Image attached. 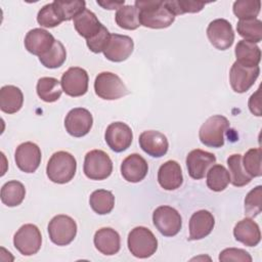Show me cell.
<instances>
[{
	"instance_id": "4fadbf2b",
	"label": "cell",
	"mask_w": 262,
	"mask_h": 262,
	"mask_svg": "<svg viewBox=\"0 0 262 262\" xmlns=\"http://www.w3.org/2000/svg\"><path fill=\"white\" fill-rule=\"evenodd\" d=\"M133 134L131 128L123 122L111 123L104 133V140L108 147L116 151L126 150L132 143Z\"/></svg>"
},
{
	"instance_id": "44dd1931",
	"label": "cell",
	"mask_w": 262,
	"mask_h": 262,
	"mask_svg": "<svg viewBox=\"0 0 262 262\" xmlns=\"http://www.w3.org/2000/svg\"><path fill=\"white\" fill-rule=\"evenodd\" d=\"M215 225V218L207 210L194 212L189 219V241H198L208 236Z\"/></svg>"
},
{
	"instance_id": "b9f144b4",
	"label": "cell",
	"mask_w": 262,
	"mask_h": 262,
	"mask_svg": "<svg viewBox=\"0 0 262 262\" xmlns=\"http://www.w3.org/2000/svg\"><path fill=\"white\" fill-rule=\"evenodd\" d=\"M110 37H111V33L102 25L100 30L98 31V33L95 36H93L91 39L86 40V44L92 52L99 53L104 50V48L110 40Z\"/></svg>"
},
{
	"instance_id": "52a82bcc",
	"label": "cell",
	"mask_w": 262,
	"mask_h": 262,
	"mask_svg": "<svg viewBox=\"0 0 262 262\" xmlns=\"http://www.w3.org/2000/svg\"><path fill=\"white\" fill-rule=\"evenodd\" d=\"M48 234L53 244L57 246H67L76 237L77 223L68 215H56L49 221Z\"/></svg>"
},
{
	"instance_id": "8fae6325",
	"label": "cell",
	"mask_w": 262,
	"mask_h": 262,
	"mask_svg": "<svg viewBox=\"0 0 262 262\" xmlns=\"http://www.w3.org/2000/svg\"><path fill=\"white\" fill-rule=\"evenodd\" d=\"M260 74L259 66L245 67L234 61L229 71V83L236 93L247 92L255 83Z\"/></svg>"
},
{
	"instance_id": "f6af8a7d",
	"label": "cell",
	"mask_w": 262,
	"mask_h": 262,
	"mask_svg": "<svg viewBox=\"0 0 262 262\" xmlns=\"http://www.w3.org/2000/svg\"><path fill=\"white\" fill-rule=\"evenodd\" d=\"M125 3V1H98L97 0V4L102 6L104 9H110V10H113V9H119L121 6H123Z\"/></svg>"
},
{
	"instance_id": "ffe728a7",
	"label": "cell",
	"mask_w": 262,
	"mask_h": 262,
	"mask_svg": "<svg viewBox=\"0 0 262 262\" xmlns=\"http://www.w3.org/2000/svg\"><path fill=\"white\" fill-rule=\"evenodd\" d=\"M147 172V162L139 154L129 155L121 164V174L123 178L131 183H137L143 180Z\"/></svg>"
},
{
	"instance_id": "484cf974",
	"label": "cell",
	"mask_w": 262,
	"mask_h": 262,
	"mask_svg": "<svg viewBox=\"0 0 262 262\" xmlns=\"http://www.w3.org/2000/svg\"><path fill=\"white\" fill-rule=\"evenodd\" d=\"M24 103L21 90L13 85H5L0 89V110L5 114L17 113Z\"/></svg>"
},
{
	"instance_id": "9a60e30c",
	"label": "cell",
	"mask_w": 262,
	"mask_h": 262,
	"mask_svg": "<svg viewBox=\"0 0 262 262\" xmlns=\"http://www.w3.org/2000/svg\"><path fill=\"white\" fill-rule=\"evenodd\" d=\"M41 149L31 141L20 143L14 154V161L18 169L25 173L35 172L41 163Z\"/></svg>"
},
{
	"instance_id": "8992f818",
	"label": "cell",
	"mask_w": 262,
	"mask_h": 262,
	"mask_svg": "<svg viewBox=\"0 0 262 262\" xmlns=\"http://www.w3.org/2000/svg\"><path fill=\"white\" fill-rule=\"evenodd\" d=\"M95 94L105 100L119 99L128 94V89L121 78L111 72L99 73L94 81Z\"/></svg>"
},
{
	"instance_id": "f1b7e54d",
	"label": "cell",
	"mask_w": 262,
	"mask_h": 262,
	"mask_svg": "<svg viewBox=\"0 0 262 262\" xmlns=\"http://www.w3.org/2000/svg\"><path fill=\"white\" fill-rule=\"evenodd\" d=\"M26 196L24 184L17 180H10L1 187V202L7 207H16L20 205Z\"/></svg>"
},
{
	"instance_id": "1f68e13d",
	"label": "cell",
	"mask_w": 262,
	"mask_h": 262,
	"mask_svg": "<svg viewBox=\"0 0 262 262\" xmlns=\"http://www.w3.org/2000/svg\"><path fill=\"white\" fill-rule=\"evenodd\" d=\"M236 31L246 41L256 44L262 40V21L258 18L239 19Z\"/></svg>"
},
{
	"instance_id": "836d02e7",
	"label": "cell",
	"mask_w": 262,
	"mask_h": 262,
	"mask_svg": "<svg viewBox=\"0 0 262 262\" xmlns=\"http://www.w3.org/2000/svg\"><path fill=\"white\" fill-rule=\"evenodd\" d=\"M115 20L124 30H136L141 25L139 21V11L134 5H123L117 9Z\"/></svg>"
},
{
	"instance_id": "7402d4cb",
	"label": "cell",
	"mask_w": 262,
	"mask_h": 262,
	"mask_svg": "<svg viewBox=\"0 0 262 262\" xmlns=\"http://www.w3.org/2000/svg\"><path fill=\"white\" fill-rule=\"evenodd\" d=\"M158 182L165 190H175L183 182L180 165L173 160L165 162L158 171Z\"/></svg>"
},
{
	"instance_id": "4dcf8cb0",
	"label": "cell",
	"mask_w": 262,
	"mask_h": 262,
	"mask_svg": "<svg viewBox=\"0 0 262 262\" xmlns=\"http://www.w3.org/2000/svg\"><path fill=\"white\" fill-rule=\"evenodd\" d=\"M89 204L95 213L105 215L111 213L114 209L115 196L110 190L97 189L90 194Z\"/></svg>"
},
{
	"instance_id": "60d3db41",
	"label": "cell",
	"mask_w": 262,
	"mask_h": 262,
	"mask_svg": "<svg viewBox=\"0 0 262 262\" xmlns=\"http://www.w3.org/2000/svg\"><path fill=\"white\" fill-rule=\"evenodd\" d=\"M262 186L258 185L250 190L245 199V214L250 217H256L261 213L262 205Z\"/></svg>"
},
{
	"instance_id": "e575fe53",
	"label": "cell",
	"mask_w": 262,
	"mask_h": 262,
	"mask_svg": "<svg viewBox=\"0 0 262 262\" xmlns=\"http://www.w3.org/2000/svg\"><path fill=\"white\" fill-rule=\"evenodd\" d=\"M67 59V51L63 44L55 40L53 46L42 56L39 57L40 62L47 69H56L63 64Z\"/></svg>"
},
{
	"instance_id": "f35d334b",
	"label": "cell",
	"mask_w": 262,
	"mask_h": 262,
	"mask_svg": "<svg viewBox=\"0 0 262 262\" xmlns=\"http://www.w3.org/2000/svg\"><path fill=\"white\" fill-rule=\"evenodd\" d=\"M165 5L169 10L176 16L183 13H195L200 12L206 5L205 2L199 1H183V0H173V1H164Z\"/></svg>"
},
{
	"instance_id": "277c9868",
	"label": "cell",
	"mask_w": 262,
	"mask_h": 262,
	"mask_svg": "<svg viewBox=\"0 0 262 262\" xmlns=\"http://www.w3.org/2000/svg\"><path fill=\"white\" fill-rule=\"evenodd\" d=\"M229 128V121L221 115H214L207 119L201 126L199 138L203 144L209 147L219 148L224 144V136Z\"/></svg>"
},
{
	"instance_id": "5b68a950",
	"label": "cell",
	"mask_w": 262,
	"mask_h": 262,
	"mask_svg": "<svg viewBox=\"0 0 262 262\" xmlns=\"http://www.w3.org/2000/svg\"><path fill=\"white\" fill-rule=\"evenodd\" d=\"M83 171L91 180H103L112 174L113 162L105 151L93 149L85 156Z\"/></svg>"
},
{
	"instance_id": "d6a6232c",
	"label": "cell",
	"mask_w": 262,
	"mask_h": 262,
	"mask_svg": "<svg viewBox=\"0 0 262 262\" xmlns=\"http://www.w3.org/2000/svg\"><path fill=\"white\" fill-rule=\"evenodd\" d=\"M230 183V175L223 165H213L207 172V186L213 191H222Z\"/></svg>"
},
{
	"instance_id": "ee69618b",
	"label": "cell",
	"mask_w": 262,
	"mask_h": 262,
	"mask_svg": "<svg viewBox=\"0 0 262 262\" xmlns=\"http://www.w3.org/2000/svg\"><path fill=\"white\" fill-rule=\"evenodd\" d=\"M249 108L255 116H261V101H260V89L251 95L249 99Z\"/></svg>"
},
{
	"instance_id": "7c38bea8",
	"label": "cell",
	"mask_w": 262,
	"mask_h": 262,
	"mask_svg": "<svg viewBox=\"0 0 262 262\" xmlns=\"http://www.w3.org/2000/svg\"><path fill=\"white\" fill-rule=\"evenodd\" d=\"M210 43L219 50H226L233 44L234 32L231 24L224 18L212 20L207 28Z\"/></svg>"
},
{
	"instance_id": "ab89813d",
	"label": "cell",
	"mask_w": 262,
	"mask_h": 262,
	"mask_svg": "<svg viewBox=\"0 0 262 262\" xmlns=\"http://www.w3.org/2000/svg\"><path fill=\"white\" fill-rule=\"evenodd\" d=\"M37 21L41 27L44 28H54L60 25L63 20L59 16L53 2L44 5L38 12Z\"/></svg>"
},
{
	"instance_id": "f546056e",
	"label": "cell",
	"mask_w": 262,
	"mask_h": 262,
	"mask_svg": "<svg viewBox=\"0 0 262 262\" xmlns=\"http://www.w3.org/2000/svg\"><path fill=\"white\" fill-rule=\"evenodd\" d=\"M242 155L233 154L227 159V166L229 169L230 175V183L233 186L242 187L249 184L252 180V177L247 174L243 167L242 163Z\"/></svg>"
},
{
	"instance_id": "6da1fadb",
	"label": "cell",
	"mask_w": 262,
	"mask_h": 262,
	"mask_svg": "<svg viewBox=\"0 0 262 262\" xmlns=\"http://www.w3.org/2000/svg\"><path fill=\"white\" fill-rule=\"evenodd\" d=\"M134 6L139 11L140 25L145 28L165 29L175 20V15L165 5L164 1L139 0L135 1Z\"/></svg>"
},
{
	"instance_id": "83f0119b",
	"label": "cell",
	"mask_w": 262,
	"mask_h": 262,
	"mask_svg": "<svg viewBox=\"0 0 262 262\" xmlns=\"http://www.w3.org/2000/svg\"><path fill=\"white\" fill-rule=\"evenodd\" d=\"M60 86V81L56 78L42 77L37 82V94L45 102H54L61 95L62 88Z\"/></svg>"
},
{
	"instance_id": "5bb4252c",
	"label": "cell",
	"mask_w": 262,
	"mask_h": 262,
	"mask_svg": "<svg viewBox=\"0 0 262 262\" xmlns=\"http://www.w3.org/2000/svg\"><path fill=\"white\" fill-rule=\"evenodd\" d=\"M93 125L91 113L84 107L71 110L64 119L67 132L74 137H83L89 133Z\"/></svg>"
},
{
	"instance_id": "d6986e66",
	"label": "cell",
	"mask_w": 262,
	"mask_h": 262,
	"mask_svg": "<svg viewBox=\"0 0 262 262\" xmlns=\"http://www.w3.org/2000/svg\"><path fill=\"white\" fill-rule=\"evenodd\" d=\"M55 39L52 34L44 29L36 28L29 31L25 37V47L26 49L37 56H42L45 54L54 44Z\"/></svg>"
},
{
	"instance_id": "9c48e42d",
	"label": "cell",
	"mask_w": 262,
	"mask_h": 262,
	"mask_svg": "<svg viewBox=\"0 0 262 262\" xmlns=\"http://www.w3.org/2000/svg\"><path fill=\"white\" fill-rule=\"evenodd\" d=\"M152 222L164 236L176 235L182 226L179 212L170 206H160L152 213Z\"/></svg>"
},
{
	"instance_id": "e0dca14e",
	"label": "cell",
	"mask_w": 262,
	"mask_h": 262,
	"mask_svg": "<svg viewBox=\"0 0 262 262\" xmlns=\"http://www.w3.org/2000/svg\"><path fill=\"white\" fill-rule=\"evenodd\" d=\"M215 162L214 154L200 148L192 149L186 157V168L189 176L195 180L203 179Z\"/></svg>"
},
{
	"instance_id": "7bdbcfd3",
	"label": "cell",
	"mask_w": 262,
	"mask_h": 262,
	"mask_svg": "<svg viewBox=\"0 0 262 262\" xmlns=\"http://www.w3.org/2000/svg\"><path fill=\"white\" fill-rule=\"evenodd\" d=\"M251 255L243 249L237 248H227L220 252L219 261H241V262H252Z\"/></svg>"
},
{
	"instance_id": "30bf717a",
	"label": "cell",
	"mask_w": 262,
	"mask_h": 262,
	"mask_svg": "<svg viewBox=\"0 0 262 262\" xmlns=\"http://www.w3.org/2000/svg\"><path fill=\"white\" fill-rule=\"evenodd\" d=\"M89 77L87 72L79 67L68 69L61 76L60 85L62 91L72 97L84 95L88 90Z\"/></svg>"
},
{
	"instance_id": "74e56055",
	"label": "cell",
	"mask_w": 262,
	"mask_h": 262,
	"mask_svg": "<svg viewBox=\"0 0 262 262\" xmlns=\"http://www.w3.org/2000/svg\"><path fill=\"white\" fill-rule=\"evenodd\" d=\"M54 7L56 8L59 16L62 20H71L74 19L76 15H78L81 11H83L86 7V2L82 0H74V1H53Z\"/></svg>"
},
{
	"instance_id": "2e32d148",
	"label": "cell",
	"mask_w": 262,
	"mask_h": 262,
	"mask_svg": "<svg viewBox=\"0 0 262 262\" xmlns=\"http://www.w3.org/2000/svg\"><path fill=\"white\" fill-rule=\"evenodd\" d=\"M134 42L131 37L120 34H111L110 40L102 51L104 57L114 62L126 60L133 52Z\"/></svg>"
},
{
	"instance_id": "603a6c76",
	"label": "cell",
	"mask_w": 262,
	"mask_h": 262,
	"mask_svg": "<svg viewBox=\"0 0 262 262\" xmlns=\"http://www.w3.org/2000/svg\"><path fill=\"white\" fill-rule=\"evenodd\" d=\"M93 243L98 252L106 256L117 254L121 248L120 234L111 227L98 229L94 234Z\"/></svg>"
},
{
	"instance_id": "d4e9b609",
	"label": "cell",
	"mask_w": 262,
	"mask_h": 262,
	"mask_svg": "<svg viewBox=\"0 0 262 262\" xmlns=\"http://www.w3.org/2000/svg\"><path fill=\"white\" fill-rule=\"evenodd\" d=\"M102 24L96 15L89 9L85 8L74 17V27L77 33L86 40L91 39L100 30Z\"/></svg>"
},
{
	"instance_id": "8d00e7d4",
	"label": "cell",
	"mask_w": 262,
	"mask_h": 262,
	"mask_svg": "<svg viewBox=\"0 0 262 262\" xmlns=\"http://www.w3.org/2000/svg\"><path fill=\"white\" fill-rule=\"evenodd\" d=\"M261 9L260 0H237L233 3V13L239 19L256 18Z\"/></svg>"
},
{
	"instance_id": "ba28073f",
	"label": "cell",
	"mask_w": 262,
	"mask_h": 262,
	"mask_svg": "<svg viewBox=\"0 0 262 262\" xmlns=\"http://www.w3.org/2000/svg\"><path fill=\"white\" fill-rule=\"evenodd\" d=\"M13 245L15 249L24 256L37 254L42 245V235L40 229L35 224H25L14 233Z\"/></svg>"
},
{
	"instance_id": "7a4b0ae2",
	"label": "cell",
	"mask_w": 262,
	"mask_h": 262,
	"mask_svg": "<svg viewBox=\"0 0 262 262\" xmlns=\"http://www.w3.org/2000/svg\"><path fill=\"white\" fill-rule=\"evenodd\" d=\"M77 170V162L75 157L63 150L54 152L46 166V174L49 180L57 184L70 182Z\"/></svg>"
},
{
	"instance_id": "cb8c5ba5",
	"label": "cell",
	"mask_w": 262,
	"mask_h": 262,
	"mask_svg": "<svg viewBox=\"0 0 262 262\" xmlns=\"http://www.w3.org/2000/svg\"><path fill=\"white\" fill-rule=\"evenodd\" d=\"M235 239L247 247H255L261 241L259 225L250 217L238 221L233 228Z\"/></svg>"
},
{
	"instance_id": "4316f807",
	"label": "cell",
	"mask_w": 262,
	"mask_h": 262,
	"mask_svg": "<svg viewBox=\"0 0 262 262\" xmlns=\"http://www.w3.org/2000/svg\"><path fill=\"white\" fill-rule=\"evenodd\" d=\"M234 54L236 61L245 67H256L261 60V50L259 46L246 40L237 42Z\"/></svg>"
},
{
	"instance_id": "3957f363",
	"label": "cell",
	"mask_w": 262,
	"mask_h": 262,
	"mask_svg": "<svg viewBox=\"0 0 262 262\" xmlns=\"http://www.w3.org/2000/svg\"><path fill=\"white\" fill-rule=\"evenodd\" d=\"M127 244L130 253L139 259L149 258L158 249L157 237L144 226L134 227L128 234Z\"/></svg>"
},
{
	"instance_id": "ac0fdd59",
	"label": "cell",
	"mask_w": 262,
	"mask_h": 262,
	"mask_svg": "<svg viewBox=\"0 0 262 262\" xmlns=\"http://www.w3.org/2000/svg\"><path fill=\"white\" fill-rule=\"evenodd\" d=\"M138 141L141 149L152 158H161L165 156L169 148L167 137L156 130L143 131L139 135Z\"/></svg>"
},
{
	"instance_id": "d590c367",
	"label": "cell",
	"mask_w": 262,
	"mask_h": 262,
	"mask_svg": "<svg viewBox=\"0 0 262 262\" xmlns=\"http://www.w3.org/2000/svg\"><path fill=\"white\" fill-rule=\"evenodd\" d=\"M242 163L248 175L253 177H260L262 175L261 168V148H250L242 158Z\"/></svg>"
}]
</instances>
